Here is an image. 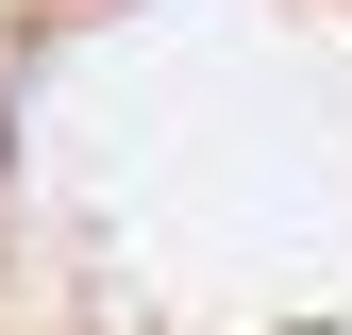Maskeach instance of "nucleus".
<instances>
[{
  "mask_svg": "<svg viewBox=\"0 0 352 335\" xmlns=\"http://www.w3.org/2000/svg\"><path fill=\"white\" fill-rule=\"evenodd\" d=\"M118 84L0 67V335H352V0H101Z\"/></svg>",
  "mask_w": 352,
  "mask_h": 335,
  "instance_id": "nucleus-1",
  "label": "nucleus"
}]
</instances>
